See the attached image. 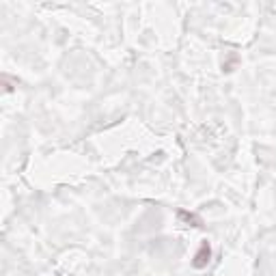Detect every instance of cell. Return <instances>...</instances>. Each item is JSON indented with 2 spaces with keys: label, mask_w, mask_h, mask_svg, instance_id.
Listing matches in <instances>:
<instances>
[{
  "label": "cell",
  "mask_w": 276,
  "mask_h": 276,
  "mask_svg": "<svg viewBox=\"0 0 276 276\" xmlns=\"http://www.w3.org/2000/svg\"><path fill=\"white\" fill-rule=\"evenodd\" d=\"M210 259H212V246L207 244V242H203V244L199 246V250H196V255H194V261H192V265H194L196 270H201V267H205L207 263H210Z\"/></svg>",
  "instance_id": "1"
},
{
  "label": "cell",
  "mask_w": 276,
  "mask_h": 276,
  "mask_svg": "<svg viewBox=\"0 0 276 276\" xmlns=\"http://www.w3.org/2000/svg\"><path fill=\"white\" fill-rule=\"evenodd\" d=\"M179 218L183 220H188V222H194V227H201V220L196 218L194 214H188V212H179Z\"/></svg>",
  "instance_id": "2"
}]
</instances>
